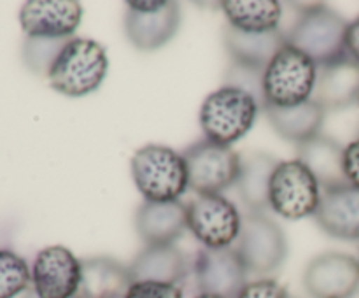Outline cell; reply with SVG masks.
<instances>
[{"instance_id": "f546056e", "label": "cell", "mask_w": 359, "mask_h": 298, "mask_svg": "<svg viewBox=\"0 0 359 298\" xmlns=\"http://www.w3.org/2000/svg\"><path fill=\"white\" fill-rule=\"evenodd\" d=\"M344 174L347 182L359 189V137L344 147Z\"/></svg>"}, {"instance_id": "277c9868", "label": "cell", "mask_w": 359, "mask_h": 298, "mask_svg": "<svg viewBox=\"0 0 359 298\" xmlns=\"http://www.w3.org/2000/svg\"><path fill=\"white\" fill-rule=\"evenodd\" d=\"M262 111L251 93L233 86H221L209 93L198 112L205 139L221 146H231L248 135Z\"/></svg>"}, {"instance_id": "9a60e30c", "label": "cell", "mask_w": 359, "mask_h": 298, "mask_svg": "<svg viewBox=\"0 0 359 298\" xmlns=\"http://www.w3.org/2000/svg\"><path fill=\"white\" fill-rule=\"evenodd\" d=\"M314 219L330 237L359 241V189L349 182L321 189Z\"/></svg>"}, {"instance_id": "cb8c5ba5", "label": "cell", "mask_w": 359, "mask_h": 298, "mask_svg": "<svg viewBox=\"0 0 359 298\" xmlns=\"http://www.w3.org/2000/svg\"><path fill=\"white\" fill-rule=\"evenodd\" d=\"M283 7L277 0H224L221 4L228 25L248 34H269L279 30Z\"/></svg>"}, {"instance_id": "484cf974", "label": "cell", "mask_w": 359, "mask_h": 298, "mask_svg": "<svg viewBox=\"0 0 359 298\" xmlns=\"http://www.w3.org/2000/svg\"><path fill=\"white\" fill-rule=\"evenodd\" d=\"M72 39V37H70ZM70 39L27 37L23 44V62L37 76L48 77L53 63Z\"/></svg>"}, {"instance_id": "836d02e7", "label": "cell", "mask_w": 359, "mask_h": 298, "mask_svg": "<svg viewBox=\"0 0 359 298\" xmlns=\"http://www.w3.org/2000/svg\"><path fill=\"white\" fill-rule=\"evenodd\" d=\"M358 137H359V128H358Z\"/></svg>"}, {"instance_id": "2e32d148", "label": "cell", "mask_w": 359, "mask_h": 298, "mask_svg": "<svg viewBox=\"0 0 359 298\" xmlns=\"http://www.w3.org/2000/svg\"><path fill=\"white\" fill-rule=\"evenodd\" d=\"M312 100L326 112L344 111L359 104V63L351 56L318 67Z\"/></svg>"}, {"instance_id": "4316f807", "label": "cell", "mask_w": 359, "mask_h": 298, "mask_svg": "<svg viewBox=\"0 0 359 298\" xmlns=\"http://www.w3.org/2000/svg\"><path fill=\"white\" fill-rule=\"evenodd\" d=\"M263 76H265V69L231 62L226 72H224L223 79L224 86H233L251 93L263 111V107H265V98H263Z\"/></svg>"}, {"instance_id": "6da1fadb", "label": "cell", "mask_w": 359, "mask_h": 298, "mask_svg": "<svg viewBox=\"0 0 359 298\" xmlns=\"http://www.w3.org/2000/svg\"><path fill=\"white\" fill-rule=\"evenodd\" d=\"M287 32L286 42L300 49L318 67L347 56L346 34L349 21L325 4H304Z\"/></svg>"}, {"instance_id": "d6986e66", "label": "cell", "mask_w": 359, "mask_h": 298, "mask_svg": "<svg viewBox=\"0 0 359 298\" xmlns=\"http://www.w3.org/2000/svg\"><path fill=\"white\" fill-rule=\"evenodd\" d=\"M280 160L263 151L241 154V170L235 186L248 212H265L270 209V181Z\"/></svg>"}, {"instance_id": "d4e9b609", "label": "cell", "mask_w": 359, "mask_h": 298, "mask_svg": "<svg viewBox=\"0 0 359 298\" xmlns=\"http://www.w3.org/2000/svg\"><path fill=\"white\" fill-rule=\"evenodd\" d=\"M32 284L27 262L11 249H0V298H16Z\"/></svg>"}, {"instance_id": "83f0119b", "label": "cell", "mask_w": 359, "mask_h": 298, "mask_svg": "<svg viewBox=\"0 0 359 298\" xmlns=\"http://www.w3.org/2000/svg\"><path fill=\"white\" fill-rule=\"evenodd\" d=\"M125 298H184V286L140 280V283H132Z\"/></svg>"}, {"instance_id": "9c48e42d", "label": "cell", "mask_w": 359, "mask_h": 298, "mask_svg": "<svg viewBox=\"0 0 359 298\" xmlns=\"http://www.w3.org/2000/svg\"><path fill=\"white\" fill-rule=\"evenodd\" d=\"M186 216L188 230L203 248H233L241 235V212L237 205L221 193L196 195L186 203Z\"/></svg>"}, {"instance_id": "e0dca14e", "label": "cell", "mask_w": 359, "mask_h": 298, "mask_svg": "<svg viewBox=\"0 0 359 298\" xmlns=\"http://www.w3.org/2000/svg\"><path fill=\"white\" fill-rule=\"evenodd\" d=\"M193 259L184 251L170 245H146L128 265L132 283L154 280L184 286L191 276Z\"/></svg>"}, {"instance_id": "1f68e13d", "label": "cell", "mask_w": 359, "mask_h": 298, "mask_svg": "<svg viewBox=\"0 0 359 298\" xmlns=\"http://www.w3.org/2000/svg\"><path fill=\"white\" fill-rule=\"evenodd\" d=\"M193 298H224V297H219V294H210V293H196Z\"/></svg>"}, {"instance_id": "603a6c76", "label": "cell", "mask_w": 359, "mask_h": 298, "mask_svg": "<svg viewBox=\"0 0 359 298\" xmlns=\"http://www.w3.org/2000/svg\"><path fill=\"white\" fill-rule=\"evenodd\" d=\"M223 42L226 51L230 53L231 62L258 67V69H266L270 60L287 44L286 35L280 28L269 34H248V32L235 30L228 23L223 28Z\"/></svg>"}, {"instance_id": "30bf717a", "label": "cell", "mask_w": 359, "mask_h": 298, "mask_svg": "<svg viewBox=\"0 0 359 298\" xmlns=\"http://www.w3.org/2000/svg\"><path fill=\"white\" fill-rule=\"evenodd\" d=\"M125 32L140 51H156L170 42L181 27V6L170 0L128 2Z\"/></svg>"}, {"instance_id": "7a4b0ae2", "label": "cell", "mask_w": 359, "mask_h": 298, "mask_svg": "<svg viewBox=\"0 0 359 298\" xmlns=\"http://www.w3.org/2000/svg\"><path fill=\"white\" fill-rule=\"evenodd\" d=\"M109 70L107 51L100 42L74 35L48 74L49 86L65 97L79 98L93 93Z\"/></svg>"}, {"instance_id": "5bb4252c", "label": "cell", "mask_w": 359, "mask_h": 298, "mask_svg": "<svg viewBox=\"0 0 359 298\" xmlns=\"http://www.w3.org/2000/svg\"><path fill=\"white\" fill-rule=\"evenodd\" d=\"M83 14V6L76 0H30L20 9V25L27 37L70 39Z\"/></svg>"}, {"instance_id": "5b68a950", "label": "cell", "mask_w": 359, "mask_h": 298, "mask_svg": "<svg viewBox=\"0 0 359 298\" xmlns=\"http://www.w3.org/2000/svg\"><path fill=\"white\" fill-rule=\"evenodd\" d=\"M318 65L305 53L286 44L270 60L263 76L265 105L291 109L312 98Z\"/></svg>"}, {"instance_id": "f1b7e54d", "label": "cell", "mask_w": 359, "mask_h": 298, "mask_svg": "<svg viewBox=\"0 0 359 298\" xmlns=\"http://www.w3.org/2000/svg\"><path fill=\"white\" fill-rule=\"evenodd\" d=\"M237 298H291L287 290L276 279L262 277L245 284Z\"/></svg>"}, {"instance_id": "8fae6325", "label": "cell", "mask_w": 359, "mask_h": 298, "mask_svg": "<svg viewBox=\"0 0 359 298\" xmlns=\"http://www.w3.org/2000/svg\"><path fill=\"white\" fill-rule=\"evenodd\" d=\"M191 276L198 293L237 298L249 273L235 248H202L193 258Z\"/></svg>"}, {"instance_id": "ac0fdd59", "label": "cell", "mask_w": 359, "mask_h": 298, "mask_svg": "<svg viewBox=\"0 0 359 298\" xmlns=\"http://www.w3.org/2000/svg\"><path fill=\"white\" fill-rule=\"evenodd\" d=\"M135 228L146 245H170L188 230L186 203L174 202H147L135 212Z\"/></svg>"}, {"instance_id": "7c38bea8", "label": "cell", "mask_w": 359, "mask_h": 298, "mask_svg": "<svg viewBox=\"0 0 359 298\" xmlns=\"http://www.w3.org/2000/svg\"><path fill=\"white\" fill-rule=\"evenodd\" d=\"M83 259L65 245L41 249L32 266V290L39 298H76Z\"/></svg>"}, {"instance_id": "4fadbf2b", "label": "cell", "mask_w": 359, "mask_h": 298, "mask_svg": "<svg viewBox=\"0 0 359 298\" xmlns=\"http://www.w3.org/2000/svg\"><path fill=\"white\" fill-rule=\"evenodd\" d=\"M304 286L312 298H351L359 291V259L346 252H323L307 265Z\"/></svg>"}, {"instance_id": "d6a6232c", "label": "cell", "mask_w": 359, "mask_h": 298, "mask_svg": "<svg viewBox=\"0 0 359 298\" xmlns=\"http://www.w3.org/2000/svg\"><path fill=\"white\" fill-rule=\"evenodd\" d=\"M23 298H39V297L35 294V291L32 290V287H28V290L23 293Z\"/></svg>"}, {"instance_id": "7402d4cb", "label": "cell", "mask_w": 359, "mask_h": 298, "mask_svg": "<svg viewBox=\"0 0 359 298\" xmlns=\"http://www.w3.org/2000/svg\"><path fill=\"white\" fill-rule=\"evenodd\" d=\"M263 114L266 116L272 128L279 133V137L298 146V144L307 142L321 133L326 111L311 98L305 104L291 109H277L265 105Z\"/></svg>"}, {"instance_id": "ffe728a7", "label": "cell", "mask_w": 359, "mask_h": 298, "mask_svg": "<svg viewBox=\"0 0 359 298\" xmlns=\"http://www.w3.org/2000/svg\"><path fill=\"white\" fill-rule=\"evenodd\" d=\"M132 286L128 266L109 256L83 259L76 298H125Z\"/></svg>"}, {"instance_id": "3957f363", "label": "cell", "mask_w": 359, "mask_h": 298, "mask_svg": "<svg viewBox=\"0 0 359 298\" xmlns=\"http://www.w3.org/2000/svg\"><path fill=\"white\" fill-rule=\"evenodd\" d=\"M137 189L147 202H174L189 188L182 153L161 144H147L130 161Z\"/></svg>"}, {"instance_id": "e575fe53", "label": "cell", "mask_w": 359, "mask_h": 298, "mask_svg": "<svg viewBox=\"0 0 359 298\" xmlns=\"http://www.w3.org/2000/svg\"><path fill=\"white\" fill-rule=\"evenodd\" d=\"M358 259H359V258H358Z\"/></svg>"}, {"instance_id": "52a82bcc", "label": "cell", "mask_w": 359, "mask_h": 298, "mask_svg": "<svg viewBox=\"0 0 359 298\" xmlns=\"http://www.w3.org/2000/svg\"><path fill=\"white\" fill-rule=\"evenodd\" d=\"M321 202V186L298 158L277 165L270 181L269 205L284 219L314 216Z\"/></svg>"}, {"instance_id": "ba28073f", "label": "cell", "mask_w": 359, "mask_h": 298, "mask_svg": "<svg viewBox=\"0 0 359 298\" xmlns=\"http://www.w3.org/2000/svg\"><path fill=\"white\" fill-rule=\"evenodd\" d=\"M182 158L188 168L189 189L196 195H216L237 182L241 154L231 149V146L202 139L186 147Z\"/></svg>"}, {"instance_id": "8992f818", "label": "cell", "mask_w": 359, "mask_h": 298, "mask_svg": "<svg viewBox=\"0 0 359 298\" xmlns=\"http://www.w3.org/2000/svg\"><path fill=\"white\" fill-rule=\"evenodd\" d=\"M248 273L269 276L287 256V241L283 228L265 212H248L242 217L241 235L235 242Z\"/></svg>"}, {"instance_id": "4dcf8cb0", "label": "cell", "mask_w": 359, "mask_h": 298, "mask_svg": "<svg viewBox=\"0 0 359 298\" xmlns=\"http://www.w3.org/2000/svg\"><path fill=\"white\" fill-rule=\"evenodd\" d=\"M346 51L347 56H351L359 63V16L356 20L349 21L346 34Z\"/></svg>"}, {"instance_id": "44dd1931", "label": "cell", "mask_w": 359, "mask_h": 298, "mask_svg": "<svg viewBox=\"0 0 359 298\" xmlns=\"http://www.w3.org/2000/svg\"><path fill=\"white\" fill-rule=\"evenodd\" d=\"M344 147L332 137L319 133L314 139L297 146V158L314 174L321 189L346 184Z\"/></svg>"}]
</instances>
